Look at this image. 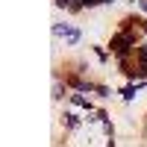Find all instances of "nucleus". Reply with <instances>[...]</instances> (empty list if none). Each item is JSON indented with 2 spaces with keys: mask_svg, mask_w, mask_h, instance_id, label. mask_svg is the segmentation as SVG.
<instances>
[{
  "mask_svg": "<svg viewBox=\"0 0 147 147\" xmlns=\"http://www.w3.org/2000/svg\"><path fill=\"white\" fill-rule=\"evenodd\" d=\"M65 118H68V127H71V129L80 127V118H77V115H65Z\"/></svg>",
  "mask_w": 147,
  "mask_h": 147,
  "instance_id": "f03ea898",
  "label": "nucleus"
},
{
  "mask_svg": "<svg viewBox=\"0 0 147 147\" xmlns=\"http://www.w3.org/2000/svg\"><path fill=\"white\" fill-rule=\"evenodd\" d=\"M132 94H136V88H132V85H127V88H124V100H132Z\"/></svg>",
  "mask_w": 147,
  "mask_h": 147,
  "instance_id": "7ed1b4c3",
  "label": "nucleus"
},
{
  "mask_svg": "<svg viewBox=\"0 0 147 147\" xmlns=\"http://www.w3.org/2000/svg\"><path fill=\"white\" fill-rule=\"evenodd\" d=\"M71 100H74V103H77L80 109H88V112H91V103H88V100H85V97H80V94H74V97H71Z\"/></svg>",
  "mask_w": 147,
  "mask_h": 147,
  "instance_id": "f257e3e1",
  "label": "nucleus"
}]
</instances>
